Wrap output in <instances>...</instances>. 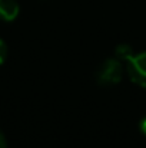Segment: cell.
<instances>
[{"mask_svg":"<svg viewBox=\"0 0 146 148\" xmlns=\"http://www.w3.org/2000/svg\"><path fill=\"white\" fill-rule=\"evenodd\" d=\"M0 148H7V143H6V137L3 135V132L0 131Z\"/></svg>","mask_w":146,"mask_h":148,"instance_id":"7","label":"cell"},{"mask_svg":"<svg viewBox=\"0 0 146 148\" xmlns=\"http://www.w3.org/2000/svg\"><path fill=\"white\" fill-rule=\"evenodd\" d=\"M122 75H123L122 62L117 58H107L97 66L95 78L99 85L112 86L120 82Z\"/></svg>","mask_w":146,"mask_h":148,"instance_id":"1","label":"cell"},{"mask_svg":"<svg viewBox=\"0 0 146 148\" xmlns=\"http://www.w3.org/2000/svg\"><path fill=\"white\" fill-rule=\"evenodd\" d=\"M20 7L16 0H0V19L4 22H13L19 16Z\"/></svg>","mask_w":146,"mask_h":148,"instance_id":"3","label":"cell"},{"mask_svg":"<svg viewBox=\"0 0 146 148\" xmlns=\"http://www.w3.org/2000/svg\"><path fill=\"white\" fill-rule=\"evenodd\" d=\"M126 71L133 84L141 88H146V52L133 55L128 60Z\"/></svg>","mask_w":146,"mask_h":148,"instance_id":"2","label":"cell"},{"mask_svg":"<svg viewBox=\"0 0 146 148\" xmlns=\"http://www.w3.org/2000/svg\"><path fill=\"white\" fill-rule=\"evenodd\" d=\"M6 58H7V45L3 39H0V65L4 63Z\"/></svg>","mask_w":146,"mask_h":148,"instance_id":"5","label":"cell"},{"mask_svg":"<svg viewBox=\"0 0 146 148\" xmlns=\"http://www.w3.org/2000/svg\"><path fill=\"white\" fill-rule=\"evenodd\" d=\"M133 55H135V53H133L132 46L128 45V43H120V45H117L116 49H115V56H116L120 62H123V60L128 62Z\"/></svg>","mask_w":146,"mask_h":148,"instance_id":"4","label":"cell"},{"mask_svg":"<svg viewBox=\"0 0 146 148\" xmlns=\"http://www.w3.org/2000/svg\"><path fill=\"white\" fill-rule=\"evenodd\" d=\"M139 130H141V132L146 137V116L142 118V121L139 122Z\"/></svg>","mask_w":146,"mask_h":148,"instance_id":"6","label":"cell"}]
</instances>
